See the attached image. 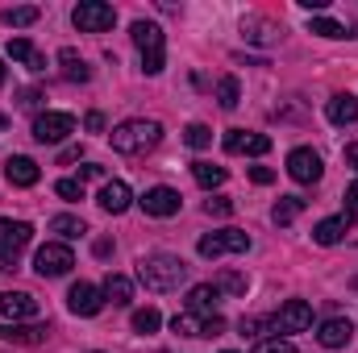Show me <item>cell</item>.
I'll use <instances>...</instances> for the list:
<instances>
[{
	"label": "cell",
	"instance_id": "cell-41",
	"mask_svg": "<svg viewBox=\"0 0 358 353\" xmlns=\"http://www.w3.org/2000/svg\"><path fill=\"white\" fill-rule=\"evenodd\" d=\"M84 125H88L92 133H100V129H104V117H100V112H88V121H84Z\"/></svg>",
	"mask_w": 358,
	"mask_h": 353
},
{
	"label": "cell",
	"instance_id": "cell-12",
	"mask_svg": "<svg viewBox=\"0 0 358 353\" xmlns=\"http://www.w3.org/2000/svg\"><path fill=\"white\" fill-rule=\"evenodd\" d=\"M0 316H4L8 324L34 320V316H38V299L25 295V291H0Z\"/></svg>",
	"mask_w": 358,
	"mask_h": 353
},
{
	"label": "cell",
	"instance_id": "cell-29",
	"mask_svg": "<svg viewBox=\"0 0 358 353\" xmlns=\"http://www.w3.org/2000/svg\"><path fill=\"white\" fill-rule=\"evenodd\" d=\"M192 179L200 183V187H221L225 183V167H213V163H192Z\"/></svg>",
	"mask_w": 358,
	"mask_h": 353
},
{
	"label": "cell",
	"instance_id": "cell-24",
	"mask_svg": "<svg viewBox=\"0 0 358 353\" xmlns=\"http://www.w3.org/2000/svg\"><path fill=\"white\" fill-rule=\"evenodd\" d=\"M59 63H63V80H67V84H88V80H92L88 63H84L71 46H63V50H59Z\"/></svg>",
	"mask_w": 358,
	"mask_h": 353
},
{
	"label": "cell",
	"instance_id": "cell-7",
	"mask_svg": "<svg viewBox=\"0 0 358 353\" xmlns=\"http://www.w3.org/2000/svg\"><path fill=\"white\" fill-rule=\"evenodd\" d=\"M71 133H76V117L71 112H42L34 121V142H42V146H59Z\"/></svg>",
	"mask_w": 358,
	"mask_h": 353
},
{
	"label": "cell",
	"instance_id": "cell-30",
	"mask_svg": "<svg viewBox=\"0 0 358 353\" xmlns=\"http://www.w3.org/2000/svg\"><path fill=\"white\" fill-rule=\"evenodd\" d=\"M50 233H59L63 241H76V237H84L88 229H84L80 216H55V220H50Z\"/></svg>",
	"mask_w": 358,
	"mask_h": 353
},
{
	"label": "cell",
	"instance_id": "cell-49",
	"mask_svg": "<svg viewBox=\"0 0 358 353\" xmlns=\"http://www.w3.org/2000/svg\"><path fill=\"white\" fill-rule=\"evenodd\" d=\"M96 353H100V350H96Z\"/></svg>",
	"mask_w": 358,
	"mask_h": 353
},
{
	"label": "cell",
	"instance_id": "cell-48",
	"mask_svg": "<svg viewBox=\"0 0 358 353\" xmlns=\"http://www.w3.org/2000/svg\"><path fill=\"white\" fill-rule=\"evenodd\" d=\"M225 353H234V350H225Z\"/></svg>",
	"mask_w": 358,
	"mask_h": 353
},
{
	"label": "cell",
	"instance_id": "cell-34",
	"mask_svg": "<svg viewBox=\"0 0 358 353\" xmlns=\"http://www.w3.org/2000/svg\"><path fill=\"white\" fill-rule=\"evenodd\" d=\"M183 142H187L192 150H204V146L213 142V129H208V125H187V129H183Z\"/></svg>",
	"mask_w": 358,
	"mask_h": 353
},
{
	"label": "cell",
	"instance_id": "cell-18",
	"mask_svg": "<svg viewBox=\"0 0 358 353\" xmlns=\"http://www.w3.org/2000/svg\"><path fill=\"white\" fill-rule=\"evenodd\" d=\"M8 59H13V63H21V67H25V71H34V75H42V71H46V54H42L29 38H13V42H8Z\"/></svg>",
	"mask_w": 358,
	"mask_h": 353
},
{
	"label": "cell",
	"instance_id": "cell-20",
	"mask_svg": "<svg viewBox=\"0 0 358 353\" xmlns=\"http://www.w3.org/2000/svg\"><path fill=\"white\" fill-rule=\"evenodd\" d=\"M4 179H8L13 187H34V183L42 179V171H38V163H34V158H25V154H13V158L4 163Z\"/></svg>",
	"mask_w": 358,
	"mask_h": 353
},
{
	"label": "cell",
	"instance_id": "cell-32",
	"mask_svg": "<svg viewBox=\"0 0 358 353\" xmlns=\"http://www.w3.org/2000/svg\"><path fill=\"white\" fill-rule=\"evenodd\" d=\"M308 29H313L317 38H350V33H346V25H338L334 17H313V21H308Z\"/></svg>",
	"mask_w": 358,
	"mask_h": 353
},
{
	"label": "cell",
	"instance_id": "cell-36",
	"mask_svg": "<svg viewBox=\"0 0 358 353\" xmlns=\"http://www.w3.org/2000/svg\"><path fill=\"white\" fill-rule=\"evenodd\" d=\"M204 212H208V216H229V212H234V200H229V195H213V200L204 204Z\"/></svg>",
	"mask_w": 358,
	"mask_h": 353
},
{
	"label": "cell",
	"instance_id": "cell-31",
	"mask_svg": "<svg viewBox=\"0 0 358 353\" xmlns=\"http://www.w3.org/2000/svg\"><path fill=\"white\" fill-rule=\"evenodd\" d=\"M38 17H42V13H38L34 4H21V8H8V13H4V25H13V29H25V25H34Z\"/></svg>",
	"mask_w": 358,
	"mask_h": 353
},
{
	"label": "cell",
	"instance_id": "cell-10",
	"mask_svg": "<svg viewBox=\"0 0 358 353\" xmlns=\"http://www.w3.org/2000/svg\"><path fill=\"white\" fill-rule=\"evenodd\" d=\"M34 241V225H25V220H13V216H0V254H8V258H17L25 246Z\"/></svg>",
	"mask_w": 358,
	"mask_h": 353
},
{
	"label": "cell",
	"instance_id": "cell-45",
	"mask_svg": "<svg viewBox=\"0 0 358 353\" xmlns=\"http://www.w3.org/2000/svg\"><path fill=\"white\" fill-rule=\"evenodd\" d=\"M0 270H4V274H13V270H17V258H8V254H0Z\"/></svg>",
	"mask_w": 358,
	"mask_h": 353
},
{
	"label": "cell",
	"instance_id": "cell-1",
	"mask_svg": "<svg viewBox=\"0 0 358 353\" xmlns=\"http://www.w3.org/2000/svg\"><path fill=\"white\" fill-rule=\"evenodd\" d=\"M138 278L146 283V291H176L179 283H187V262L176 254H150L138 262Z\"/></svg>",
	"mask_w": 358,
	"mask_h": 353
},
{
	"label": "cell",
	"instance_id": "cell-44",
	"mask_svg": "<svg viewBox=\"0 0 358 353\" xmlns=\"http://www.w3.org/2000/svg\"><path fill=\"white\" fill-rule=\"evenodd\" d=\"M100 175H104V167H92V163H88V167L80 171V183H84V179H100Z\"/></svg>",
	"mask_w": 358,
	"mask_h": 353
},
{
	"label": "cell",
	"instance_id": "cell-16",
	"mask_svg": "<svg viewBox=\"0 0 358 353\" xmlns=\"http://www.w3.org/2000/svg\"><path fill=\"white\" fill-rule=\"evenodd\" d=\"M96 204L104 208V212H113V216H121L129 204H134V191H129V183H121V179H108L104 187H100V195H96Z\"/></svg>",
	"mask_w": 358,
	"mask_h": 353
},
{
	"label": "cell",
	"instance_id": "cell-38",
	"mask_svg": "<svg viewBox=\"0 0 358 353\" xmlns=\"http://www.w3.org/2000/svg\"><path fill=\"white\" fill-rule=\"evenodd\" d=\"M42 100H46V96H42L38 88H25V91H21V108H38Z\"/></svg>",
	"mask_w": 358,
	"mask_h": 353
},
{
	"label": "cell",
	"instance_id": "cell-33",
	"mask_svg": "<svg viewBox=\"0 0 358 353\" xmlns=\"http://www.w3.org/2000/svg\"><path fill=\"white\" fill-rule=\"evenodd\" d=\"M159 324H163V316L155 312V308H142V312H134V333H159Z\"/></svg>",
	"mask_w": 358,
	"mask_h": 353
},
{
	"label": "cell",
	"instance_id": "cell-3",
	"mask_svg": "<svg viewBox=\"0 0 358 353\" xmlns=\"http://www.w3.org/2000/svg\"><path fill=\"white\" fill-rule=\"evenodd\" d=\"M129 33H134V46L142 50V71L159 75L167 67V38H163V29L155 21H134Z\"/></svg>",
	"mask_w": 358,
	"mask_h": 353
},
{
	"label": "cell",
	"instance_id": "cell-22",
	"mask_svg": "<svg viewBox=\"0 0 358 353\" xmlns=\"http://www.w3.org/2000/svg\"><path fill=\"white\" fill-rule=\"evenodd\" d=\"M325 117H329L334 125H355V121H358V96H350V91H338V96L325 104Z\"/></svg>",
	"mask_w": 358,
	"mask_h": 353
},
{
	"label": "cell",
	"instance_id": "cell-17",
	"mask_svg": "<svg viewBox=\"0 0 358 353\" xmlns=\"http://www.w3.org/2000/svg\"><path fill=\"white\" fill-rule=\"evenodd\" d=\"M317 341H321L325 350H346V345L355 341V324H350L346 316H334V320H325V324L317 329Z\"/></svg>",
	"mask_w": 358,
	"mask_h": 353
},
{
	"label": "cell",
	"instance_id": "cell-14",
	"mask_svg": "<svg viewBox=\"0 0 358 353\" xmlns=\"http://www.w3.org/2000/svg\"><path fill=\"white\" fill-rule=\"evenodd\" d=\"M138 204H142V212H146V216H176L183 200H179L176 187H150Z\"/></svg>",
	"mask_w": 358,
	"mask_h": 353
},
{
	"label": "cell",
	"instance_id": "cell-27",
	"mask_svg": "<svg viewBox=\"0 0 358 353\" xmlns=\"http://www.w3.org/2000/svg\"><path fill=\"white\" fill-rule=\"evenodd\" d=\"M213 287H217L221 295H246L250 278H246V274H238V270H221V274L213 278Z\"/></svg>",
	"mask_w": 358,
	"mask_h": 353
},
{
	"label": "cell",
	"instance_id": "cell-40",
	"mask_svg": "<svg viewBox=\"0 0 358 353\" xmlns=\"http://www.w3.org/2000/svg\"><path fill=\"white\" fill-rule=\"evenodd\" d=\"M346 212H350V216L358 212V179L350 183V191H346Z\"/></svg>",
	"mask_w": 358,
	"mask_h": 353
},
{
	"label": "cell",
	"instance_id": "cell-9",
	"mask_svg": "<svg viewBox=\"0 0 358 353\" xmlns=\"http://www.w3.org/2000/svg\"><path fill=\"white\" fill-rule=\"evenodd\" d=\"M171 329L183 337H221L225 333V320L221 316H196V312H179L171 320Z\"/></svg>",
	"mask_w": 358,
	"mask_h": 353
},
{
	"label": "cell",
	"instance_id": "cell-5",
	"mask_svg": "<svg viewBox=\"0 0 358 353\" xmlns=\"http://www.w3.org/2000/svg\"><path fill=\"white\" fill-rule=\"evenodd\" d=\"M200 258H221V254H246L250 250V233L242 229H221V233H208L200 237Z\"/></svg>",
	"mask_w": 358,
	"mask_h": 353
},
{
	"label": "cell",
	"instance_id": "cell-37",
	"mask_svg": "<svg viewBox=\"0 0 358 353\" xmlns=\"http://www.w3.org/2000/svg\"><path fill=\"white\" fill-rule=\"evenodd\" d=\"M255 353H300V350H296L292 341H279V337H275V341H259Z\"/></svg>",
	"mask_w": 358,
	"mask_h": 353
},
{
	"label": "cell",
	"instance_id": "cell-13",
	"mask_svg": "<svg viewBox=\"0 0 358 353\" xmlns=\"http://www.w3.org/2000/svg\"><path fill=\"white\" fill-rule=\"evenodd\" d=\"M225 150H229V154H250V158H263V154H271V137H267V133L229 129V133H225Z\"/></svg>",
	"mask_w": 358,
	"mask_h": 353
},
{
	"label": "cell",
	"instance_id": "cell-19",
	"mask_svg": "<svg viewBox=\"0 0 358 353\" xmlns=\"http://www.w3.org/2000/svg\"><path fill=\"white\" fill-rule=\"evenodd\" d=\"M217 308H221V291H217L213 283H196V287L187 291V312H196V316H217Z\"/></svg>",
	"mask_w": 358,
	"mask_h": 353
},
{
	"label": "cell",
	"instance_id": "cell-11",
	"mask_svg": "<svg viewBox=\"0 0 358 353\" xmlns=\"http://www.w3.org/2000/svg\"><path fill=\"white\" fill-rule=\"evenodd\" d=\"M321 154L317 150H308V146H296L292 154H287V175L296 179V183H317L321 179Z\"/></svg>",
	"mask_w": 358,
	"mask_h": 353
},
{
	"label": "cell",
	"instance_id": "cell-39",
	"mask_svg": "<svg viewBox=\"0 0 358 353\" xmlns=\"http://www.w3.org/2000/svg\"><path fill=\"white\" fill-rule=\"evenodd\" d=\"M250 179H255L259 187H267V183H275V171H267V167H250Z\"/></svg>",
	"mask_w": 358,
	"mask_h": 353
},
{
	"label": "cell",
	"instance_id": "cell-4",
	"mask_svg": "<svg viewBox=\"0 0 358 353\" xmlns=\"http://www.w3.org/2000/svg\"><path fill=\"white\" fill-rule=\"evenodd\" d=\"M71 21H76L80 33H104V29L117 25V8L104 4V0H84V4H76Z\"/></svg>",
	"mask_w": 358,
	"mask_h": 353
},
{
	"label": "cell",
	"instance_id": "cell-6",
	"mask_svg": "<svg viewBox=\"0 0 358 353\" xmlns=\"http://www.w3.org/2000/svg\"><path fill=\"white\" fill-rule=\"evenodd\" d=\"M76 266V254H71V246H63V241H46L38 254H34V270L42 274V278H59V274H67Z\"/></svg>",
	"mask_w": 358,
	"mask_h": 353
},
{
	"label": "cell",
	"instance_id": "cell-25",
	"mask_svg": "<svg viewBox=\"0 0 358 353\" xmlns=\"http://www.w3.org/2000/svg\"><path fill=\"white\" fill-rule=\"evenodd\" d=\"M100 291H104V299H113V303H117V308H125V303H129V299H134V283H129V278H125V274H108V278H104V287H100Z\"/></svg>",
	"mask_w": 358,
	"mask_h": 353
},
{
	"label": "cell",
	"instance_id": "cell-42",
	"mask_svg": "<svg viewBox=\"0 0 358 353\" xmlns=\"http://www.w3.org/2000/svg\"><path fill=\"white\" fill-rule=\"evenodd\" d=\"M92 250H96V258H108V254H113V241H104V237H100Z\"/></svg>",
	"mask_w": 358,
	"mask_h": 353
},
{
	"label": "cell",
	"instance_id": "cell-26",
	"mask_svg": "<svg viewBox=\"0 0 358 353\" xmlns=\"http://www.w3.org/2000/svg\"><path fill=\"white\" fill-rule=\"evenodd\" d=\"M300 212H304V200H300V195H279V204H275L271 220H275V225H292Z\"/></svg>",
	"mask_w": 358,
	"mask_h": 353
},
{
	"label": "cell",
	"instance_id": "cell-2",
	"mask_svg": "<svg viewBox=\"0 0 358 353\" xmlns=\"http://www.w3.org/2000/svg\"><path fill=\"white\" fill-rule=\"evenodd\" d=\"M108 142H113L117 154H146L163 142V125L159 121H125V125L113 129Z\"/></svg>",
	"mask_w": 358,
	"mask_h": 353
},
{
	"label": "cell",
	"instance_id": "cell-8",
	"mask_svg": "<svg viewBox=\"0 0 358 353\" xmlns=\"http://www.w3.org/2000/svg\"><path fill=\"white\" fill-rule=\"evenodd\" d=\"M313 324V303H304V299H287L275 316H271V329L275 333H304Z\"/></svg>",
	"mask_w": 358,
	"mask_h": 353
},
{
	"label": "cell",
	"instance_id": "cell-35",
	"mask_svg": "<svg viewBox=\"0 0 358 353\" xmlns=\"http://www.w3.org/2000/svg\"><path fill=\"white\" fill-rule=\"evenodd\" d=\"M55 191H59L67 204H80V200H84V183H80V179H59Z\"/></svg>",
	"mask_w": 358,
	"mask_h": 353
},
{
	"label": "cell",
	"instance_id": "cell-23",
	"mask_svg": "<svg viewBox=\"0 0 358 353\" xmlns=\"http://www.w3.org/2000/svg\"><path fill=\"white\" fill-rule=\"evenodd\" d=\"M0 341H13V345H42V341H46V329H42V324H0Z\"/></svg>",
	"mask_w": 358,
	"mask_h": 353
},
{
	"label": "cell",
	"instance_id": "cell-21",
	"mask_svg": "<svg viewBox=\"0 0 358 353\" xmlns=\"http://www.w3.org/2000/svg\"><path fill=\"white\" fill-rule=\"evenodd\" d=\"M350 220H355L350 212H342V216H329V220H321V225L313 229V241H317V246H338V241H342V237L350 233Z\"/></svg>",
	"mask_w": 358,
	"mask_h": 353
},
{
	"label": "cell",
	"instance_id": "cell-43",
	"mask_svg": "<svg viewBox=\"0 0 358 353\" xmlns=\"http://www.w3.org/2000/svg\"><path fill=\"white\" fill-rule=\"evenodd\" d=\"M346 167H355V171H358V142L346 146Z\"/></svg>",
	"mask_w": 358,
	"mask_h": 353
},
{
	"label": "cell",
	"instance_id": "cell-28",
	"mask_svg": "<svg viewBox=\"0 0 358 353\" xmlns=\"http://www.w3.org/2000/svg\"><path fill=\"white\" fill-rule=\"evenodd\" d=\"M238 100H242L238 75H221V80H217V104H221V108H238Z\"/></svg>",
	"mask_w": 358,
	"mask_h": 353
},
{
	"label": "cell",
	"instance_id": "cell-15",
	"mask_svg": "<svg viewBox=\"0 0 358 353\" xmlns=\"http://www.w3.org/2000/svg\"><path fill=\"white\" fill-rule=\"evenodd\" d=\"M67 308H71L76 316H96V312L104 308V291L92 287V283H76L71 295H67Z\"/></svg>",
	"mask_w": 358,
	"mask_h": 353
},
{
	"label": "cell",
	"instance_id": "cell-46",
	"mask_svg": "<svg viewBox=\"0 0 358 353\" xmlns=\"http://www.w3.org/2000/svg\"><path fill=\"white\" fill-rule=\"evenodd\" d=\"M300 8H308V13H321V8H325V0H300Z\"/></svg>",
	"mask_w": 358,
	"mask_h": 353
},
{
	"label": "cell",
	"instance_id": "cell-47",
	"mask_svg": "<svg viewBox=\"0 0 358 353\" xmlns=\"http://www.w3.org/2000/svg\"><path fill=\"white\" fill-rule=\"evenodd\" d=\"M0 84H4V63H0Z\"/></svg>",
	"mask_w": 358,
	"mask_h": 353
}]
</instances>
